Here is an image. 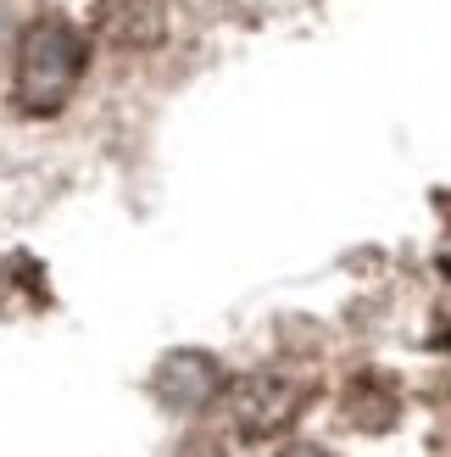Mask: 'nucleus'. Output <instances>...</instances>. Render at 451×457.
<instances>
[{
	"instance_id": "obj_3",
	"label": "nucleus",
	"mask_w": 451,
	"mask_h": 457,
	"mask_svg": "<svg viewBox=\"0 0 451 457\" xmlns=\"http://www.w3.org/2000/svg\"><path fill=\"white\" fill-rule=\"evenodd\" d=\"M223 391H229V374L201 346H173V352L156 357V369H151V396L178 419L207 413L212 402H223Z\"/></svg>"
},
{
	"instance_id": "obj_2",
	"label": "nucleus",
	"mask_w": 451,
	"mask_h": 457,
	"mask_svg": "<svg viewBox=\"0 0 451 457\" xmlns=\"http://www.w3.org/2000/svg\"><path fill=\"white\" fill-rule=\"evenodd\" d=\"M307 402H312V385L296 379V374H245V379H229V391H223L229 424L245 441L290 436V429L301 424Z\"/></svg>"
},
{
	"instance_id": "obj_4",
	"label": "nucleus",
	"mask_w": 451,
	"mask_h": 457,
	"mask_svg": "<svg viewBox=\"0 0 451 457\" xmlns=\"http://www.w3.org/2000/svg\"><path fill=\"white\" fill-rule=\"evenodd\" d=\"M95 34L118 51H151L168 34V0H95Z\"/></svg>"
},
{
	"instance_id": "obj_5",
	"label": "nucleus",
	"mask_w": 451,
	"mask_h": 457,
	"mask_svg": "<svg viewBox=\"0 0 451 457\" xmlns=\"http://www.w3.org/2000/svg\"><path fill=\"white\" fill-rule=\"evenodd\" d=\"M279 457H334L329 446H318V441H284L279 446Z\"/></svg>"
},
{
	"instance_id": "obj_1",
	"label": "nucleus",
	"mask_w": 451,
	"mask_h": 457,
	"mask_svg": "<svg viewBox=\"0 0 451 457\" xmlns=\"http://www.w3.org/2000/svg\"><path fill=\"white\" fill-rule=\"evenodd\" d=\"M89 73V39L78 22H67L56 12L34 17L17 34V56H12V101L22 118H56L73 101V89Z\"/></svg>"
}]
</instances>
